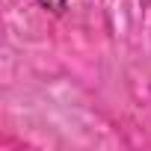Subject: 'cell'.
<instances>
[{
  "instance_id": "obj_1",
  "label": "cell",
  "mask_w": 151,
  "mask_h": 151,
  "mask_svg": "<svg viewBox=\"0 0 151 151\" xmlns=\"http://www.w3.org/2000/svg\"><path fill=\"white\" fill-rule=\"evenodd\" d=\"M42 6H50V12H62L65 0H42Z\"/></svg>"
}]
</instances>
